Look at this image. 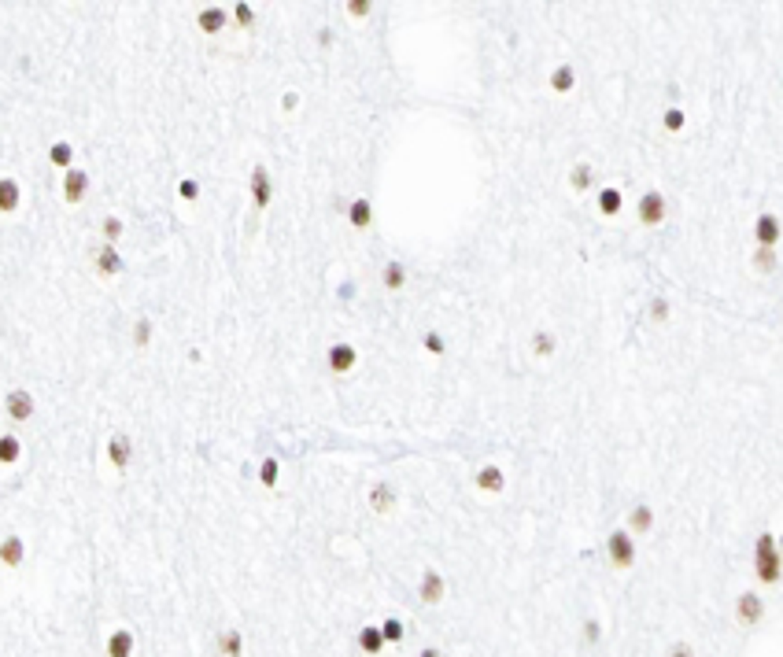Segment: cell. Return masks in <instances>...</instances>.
Returning <instances> with one entry per match:
<instances>
[{
    "label": "cell",
    "instance_id": "9c48e42d",
    "mask_svg": "<svg viewBox=\"0 0 783 657\" xmlns=\"http://www.w3.org/2000/svg\"><path fill=\"white\" fill-rule=\"evenodd\" d=\"M96 270H100L104 277H119L122 273V259L115 251V244H100V248H96Z\"/></svg>",
    "mask_w": 783,
    "mask_h": 657
},
{
    "label": "cell",
    "instance_id": "d6986e66",
    "mask_svg": "<svg viewBox=\"0 0 783 657\" xmlns=\"http://www.w3.org/2000/svg\"><path fill=\"white\" fill-rule=\"evenodd\" d=\"M48 162H52V167H63V170H74V148L67 141H56L48 148Z\"/></svg>",
    "mask_w": 783,
    "mask_h": 657
},
{
    "label": "cell",
    "instance_id": "8fae6325",
    "mask_svg": "<svg viewBox=\"0 0 783 657\" xmlns=\"http://www.w3.org/2000/svg\"><path fill=\"white\" fill-rule=\"evenodd\" d=\"M392 506H396V487H392L388 480H377L370 487V510H377V514H388Z\"/></svg>",
    "mask_w": 783,
    "mask_h": 657
},
{
    "label": "cell",
    "instance_id": "7c38bea8",
    "mask_svg": "<svg viewBox=\"0 0 783 657\" xmlns=\"http://www.w3.org/2000/svg\"><path fill=\"white\" fill-rule=\"evenodd\" d=\"M107 458H111V466H115V469H126L129 458H134V443H129L122 432L111 436V439H107Z\"/></svg>",
    "mask_w": 783,
    "mask_h": 657
},
{
    "label": "cell",
    "instance_id": "ba28073f",
    "mask_svg": "<svg viewBox=\"0 0 783 657\" xmlns=\"http://www.w3.org/2000/svg\"><path fill=\"white\" fill-rule=\"evenodd\" d=\"M325 358H329V369H333V373H348V369L358 362V351L351 348V343H333Z\"/></svg>",
    "mask_w": 783,
    "mask_h": 657
},
{
    "label": "cell",
    "instance_id": "f1b7e54d",
    "mask_svg": "<svg viewBox=\"0 0 783 657\" xmlns=\"http://www.w3.org/2000/svg\"><path fill=\"white\" fill-rule=\"evenodd\" d=\"M403 281H406V270L399 266V262H388V266H384V288L396 292V288H403Z\"/></svg>",
    "mask_w": 783,
    "mask_h": 657
},
{
    "label": "cell",
    "instance_id": "1f68e13d",
    "mask_svg": "<svg viewBox=\"0 0 783 657\" xmlns=\"http://www.w3.org/2000/svg\"><path fill=\"white\" fill-rule=\"evenodd\" d=\"M381 632H384V643H403V624H399V617H388V620L381 624Z\"/></svg>",
    "mask_w": 783,
    "mask_h": 657
},
{
    "label": "cell",
    "instance_id": "ee69618b",
    "mask_svg": "<svg viewBox=\"0 0 783 657\" xmlns=\"http://www.w3.org/2000/svg\"><path fill=\"white\" fill-rule=\"evenodd\" d=\"M779 554H783V547H779Z\"/></svg>",
    "mask_w": 783,
    "mask_h": 657
},
{
    "label": "cell",
    "instance_id": "f35d334b",
    "mask_svg": "<svg viewBox=\"0 0 783 657\" xmlns=\"http://www.w3.org/2000/svg\"><path fill=\"white\" fill-rule=\"evenodd\" d=\"M196 196H200V182L185 177V182H182V200H196Z\"/></svg>",
    "mask_w": 783,
    "mask_h": 657
},
{
    "label": "cell",
    "instance_id": "5b68a950",
    "mask_svg": "<svg viewBox=\"0 0 783 657\" xmlns=\"http://www.w3.org/2000/svg\"><path fill=\"white\" fill-rule=\"evenodd\" d=\"M779 233H783V229H779V218H776V215H761V218L754 222V244H758V248H776Z\"/></svg>",
    "mask_w": 783,
    "mask_h": 657
},
{
    "label": "cell",
    "instance_id": "836d02e7",
    "mask_svg": "<svg viewBox=\"0 0 783 657\" xmlns=\"http://www.w3.org/2000/svg\"><path fill=\"white\" fill-rule=\"evenodd\" d=\"M665 129H669V134H680V129H683V111L680 107L665 111Z\"/></svg>",
    "mask_w": 783,
    "mask_h": 657
},
{
    "label": "cell",
    "instance_id": "83f0119b",
    "mask_svg": "<svg viewBox=\"0 0 783 657\" xmlns=\"http://www.w3.org/2000/svg\"><path fill=\"white\" fill-rule=\"evenodd\" d=\"M754 270L772 273L776 270V248H754Z\"/></svg>",
    "mask_w": 783,
    "mask_h": 657
},
{
    "label": "cell",
    "instance_id": "ffe728a7",
    "mask_svg": "<svg viewBox=\"0 0 783 657\" xmlns=\"http://www.w3.org/2000/svg\"><path fill=\"white\" fill-rule=\"evenodd\" d=\"M218 650H222V657H240L244 653V635L237 628H225L218 635Z\"/></svg>",
    "mask_w": 783,
    "mask_h": 657
},
{
    "label": "cell",
    "instance_id": "74e56055",
    "mask_svg": "<svg viewBox=\"0 0 783 657\" xmlns=\"http://www.w3.org/2000/svg\"><path fill=\"white\" fill-rule=\"evenodd\" d=\"M233 8H237V23H240L244 30H248V26L255 23V11H252L248 4H233Z\"/></svg>",
    "mask_w": 783,
    "mask_h": 657
},
{
    "label": "cell",
    "instance_id": "ac0fdd59",
    "mask_svg": "<svg viewBox=\"0 0 783 657\" xmlns=\"http://www.w3.org/2000/svg\"><path fill=\"white\" fill-rule=\"evenodd\" d=\"M196 26H200L204 34H222L225 11H222V8H204V11H200V19H196Z\"/></svg>",
    "mask_w": 783,
    "mask_h": 657
},
{
    "label": "cell",
    "instance_id": "4dcf8cb0",
    "mask_svg": "<svg viewBox=\"0 0 783 657\" xmlns=\"http://www.w3.org/2000/svg\"><path fill=\"white\" fill-rule=\"evenodd\" d=\"M277 473H281V469H277V458H263V466H259V480H263L266 487H273Z\"/></svg>",
    "mask_w": 783,
    "mask_h": 657
},
{
    "label": "cell",
    "instance_id": "e575fe53",
    "mask_svg": "<svg viewBox=\"0 0 783 657\" xmlns=\"http://www.w3.org/2000/svg\"><path fill=\"white\" fill-rule=\"evenodd\" d=\"M134 340H137V348H144V343L152 340V321H148V318H141V321H137V328H134Z\"/></svg>",
    "mask_w": 783,
    "mask_h": 657
},
{
    "label": "cell",
    "instance_id": "cb8c5ba5",
    "mask_svg": "<svg viewBox=\"0 0 783 657\" xmlns=\"http://www.w3.org/2000/svg\"><path fill=\"white\" fill-rule=\"evenodd\" d=\"M573 85H577V71L569 67V63L554 67V74H551V89H554V93H569Z\"/></svg>",
    "mask_w": 783,
    "mask_h": 657
},
{
    "label": "cell",
    "instance_id": "8992f818",
    "mask_svg": "<svg viewBox=\"0 0 783 657\" xmlns=\"http://www.w3.org/2000/svg\"><path fill=\"white\" fill-rule=\"evenodd\" d=\"M89 192V174L86 170H67V177H63V200L67 203H81Z\"/></svg>",
    "mask_w": 783,
    "mask_h": 657
},
{
    "label": "cell",
    "instance_id": "d6a6232c",
    "mask_svg": "<svg viewBox=\"0 0 783 657\" xmlns=\"http://www.w3.org/2000/svg\"><path fill=\"white\" fill-rule=\"evenodd\" d=\"M421 348H425L429 355H444V351H447V340L440 336V333H425V336H421Z\"/></svg>",
    "mask_w": 783,
    "mask_h": 657
},
{
    "label": "cell",
    "instance_id": "484cf974",
    "mask_svg": "<svg viewBox=\"0 0 783 657\" xmlns=\"http://www.w3.org/2000/svg\"><path fill=\"white\" fill-rule=\"evenodd\" d=\"M0 557H4V565H8V569H15V565L23 562V539H19V535H8V539H4V550H0Z\"/></svg>",
    "mask_w": 783,
    "mask_h": 657
},
{
    "label": "cell",
    "instance_id": "30bf717a",
    "mask_svg": "<svg viewBox=\"0 0 783 657\" xmlns=\"http://www.w3.org/2000/svg\"><path fill=\"white\" fill-rule=\"evenodd\" d=\"M765 617V602L754 595V591H746V595H739V620L746 624V628H754V624Z\"/></svg>",
    "mask_w": 783,
    "mask_h": 657
},
{
    "label": "cell",
    "instance_id": "603a6c76",
    "mask_svg": "<svg viewBox=\"0 0 783 657\" xmlns=\"http://www.w3.org/2000/svg\"><path fill=\"white\" fill-rule=\"evenodd\" d=\"M554 348H558L554 333H547V328H536V333H532V355H536V358H551Z\"/></svg>",
    "mask_w": 783,
    "mask_h": 657
},
{
    "label": "cell",
    "instance_id": "2e32d148",
    "mask_svg": "<svg viewBox=\"0 0 783 657\" xmlns=\"http://www.w3.org/2000/svg\"><path fill=\"white\" fill-rule=\"evenodd\" d=\"M650 528H654V510H650V506H635V510L628 514V532L643 535Z\"/></svg>",
    "mask_w": 783,
    "mask_h": 657
},
{
    "label": "cell",
    "instance_id": "4fadbf2b",
    "mask_svg": "<svg viewBox=\"0 0 783 657\" xmlns=\"http://www.w3.org/2000/svg\"><path fill=\"white\" fill-rule=\"evenodd\" d=\"M8 414H11L15 421H30V414H34V396L23 391V388H15L11 396H8Z\"/></svg>",
    "mask_w": 783,
    "mask_h": 657
},
{
    "label": "cell",
    "instance_id": "b9f144b4",
    "mask_svg": "<svg viewBox=\"0 0 783 657\" xmlns=\"http://www.w3.org/2000/svg\"><path fill=\"white\" fill-rule=\"evenodd\" d=\"M587 639H591V643L599 639V624H595V620H587Z\"/></svg>",
    "mask_w": 783,
    "mask_h": 657
},
{
    "label": "cell",
    "instance_id": "52a82bcc",
    "mask_svg": "<svg viewBox=\"0 0 783 657\" xmlns=\"http://www.w3.org/2000/svg\"><path fill=\"white\" fill-rule=\"evenodd\" d=\"M252 200H255V207H270V200H273V185H270V170L266 167L252 170Z\"/></svg>",
    "mask_w": 783,
    "mask_h": 657
},
{
    "label": "cell",
    "instance_id": "e0dca14e",
    "mask_svg": "<svg viewBox=\"0 0 783 657\" xmlns=\"http://www.w3.org/2000/svg\"><path fill=\"white\" fill-rule=\"evenodd\" d=\"M477 487H481V491H492V495H495V491H502V487H507V480H502V469H499V466H484V469L477 473Z\"/></svg>",
    "mask_w": 783,
    "mask_h": 657
},
{
    "label": "cell",
    "instance_id": "d4e9b609",
    "mask_svg": "<svg viewBox=\"0 0 783 657\" xmlns=\"http://www.w3.org/2000/svg\"><path fill=\"white\" fill-rule=\"evenodd\" d=\"M569 185H573L577 192L591 189V185H595V167H591V162H577L573 174H569Z\"/></svg>",
    "mask_w": 783,
    "mask_h": 657
},
{
    "label": "cell",
    "instance_id": "277c9868",
    "mask_svg": "<svg viewBox=\"0 0 783 657\" xmlns=\"http://www.w3.org/2000/svg\"><path fill=\"white\" fill-rule=\"evenodd\" d=\"M444 591H447V587H444V576H440L436 569L421 572V584H418V598H421V602L440 605V602H444Z\"/></svg>",
    "mask_w": 783,
    "mask_h": 657
},
{
    "label": "cell",
    "instance_id": "4316f807",
    "mask_svg": "<svg viewBox=\"0 0 783 657\" xmlns=\"http://www.w3.org/2000/svg\"><path fill=\"white\" fill-rule=\"evenodd\" d=\"M15 207H19V189H15V182H0V211L11 215Z\"/></svg>",
    "mask_w": 783,
    "mask_h": 657
},
{
    "label": "cell",
    "instance_id": "3957f363",
    "mask_svg": "<svg viewBox=\"0 0 783 657\" xmlns=\"http://www.w3.org/2000/svg\"><path fill=\"white\" fill-rule=\"evenodd\" d=\"M635 215H640L643 225H661L665 222V192L650 189L640 196V207H635Z\"/></svg>",
    "mask_w": 783,
    "mask_h": 657
},
{
    "label": "cell",
    "instance_id": "f546056e",
    "mask_svg": "<svg viewBox=\"0 0 783 657\" xmlns=\"http://www.w3.org/2000/svg\"><path fill=\"white\" fill-rule=\"evenodd\" d=\"M15 458H19V439L15 436H0V462H15Z\"/></svg>",
    "mask_w": 783,
    "mask_h": 657
},
{
    "label": "cell",
    "instance_id": "7402d4cb",
    "mask_svg": "<svg viewBox=\"0 0 783 657\" xmlns=\"http://www.w3.org/2000/svg\"><path fill=\"white\" fill-rule=\"evenodd\" d=\"M358 646H363L370 657H373V653H381V646H384V632L377 628V624H370V628L358 632Z\"/></svg>",
    "mask_w": 783,
    "mask_h": 657
},
{
    "label": "cell",
    "instance_id": "7a4b0ae2",
    "mask_svg": "<svg viewBox=\"0 0 783 657\" xmlns=\"http://www.w3.org/2000/svg\"><path fill=\"white\" fill-rule=\"evenodd\" d=\"M606 554H610V562H613L617 569H632V565H635V539H632L625 528L610 532V539H606Z\"/></svg>",
    "mask_w": 783,
    "mask_h": 657
},
{
    "label": "cell",
    "instance_id": "8d00e7d4",
    "mask_svg": "<svg viewBox=\"0 0 783 657\" xmlns=\"http://www.w3.org/2000/svg\"><path fill=\"white\" fill-rule=\"evenodd\" d=\"M665 318H669V303L658 295V300H650V321H665Z\"/></svg>",
    "mask_w": 783,
    "mask_h": 657
},
{
    "label": "cell",
    "instance_id": "5bb4252c",
    "mask_svg": "<svg viewBox=\"0 0 783 657\" xmlns=\"http://www.w3.org/2000/svg\"><path fill=\"white\" fill-rule=\"evenodd\" d=\"M107 657H134V632H129V628L111 632V639H107Z\"/></svg>",
    "mask_w": 783,
    "mask_h": 657
},
{
    "label": "cell",
    "instance_id": "6da1fadb",
    "mask_svg": "<svg viewBox=\"0 0 783 657\" xmlns=\"http://www.w3.org/2000/svg\"><path fill=\"white\" fill-rule=\"evenodd\" d=\"M754 572L761 584H779V576H783V554L776 547V535H769V532L758 535V543H754Z\"/></svg>",
    "mask_w": 783,
    "mask_h": 657
},
{
    "label": "cell",
    "instance_id": "ab89813d",
    "mask_svg": "<svg viewBox=\"0 0 783 657\" xmlns=\"http://www.w3.org/2000/svg\"><path fill=\"white\" fill-rule=\"evenodd\" d=\"M348 11L355 15V19H363V15H370V4H366V0H351Z\"/></svg>",
    "mask_w": 783,
    "mask_h": 657
},
{
    "label": "cell",
    "instance_id": "44dd1931",
    "mask_svg": "<svg viewBox=\"0 0 783 657\" xmlns=\"http://www.w3.org/2000/svg\"><path fill=\"white\" fill-rule=\"evenodd\" d=\"M621 203H625V196H621V189H613V185H606V189H599V211L602 215H617L621 211Z\"/></svg>",
    "mask_w": 783,
    "mask_h": 657
},
{
    "label": "cell",
    "instance_id": "7bdbcfd3",
    "mask_svg": "<svg viewBox=\"0 0 783 657\" xmlns=\"http://www.w3.org/2000/svg\"><path fill=\"white\" fill-rule=\"evenodd\" d=\"M418 657H440V650H421Z\"/></svg>",
    "mask_w": 783,
    "mask_h": 657
},
{
    "label": "cell",
    "instance_id": "60d3db41",
    "mask_svg": "<svg viewBox=\"0 0 783 657\" xmlns=\"http://www.w3.org/2000/svg\"><path fill=\"white\" fill-rule=\"evenodd\" d=\"M669 657H695V650H691V643H676L669 650Z\"/></svg>",
    "mask_w": 783,
    "mask_h": 657
},
{
    "label": "cell",
    "instance_id": "d590c367",
    "mask_svg": "<svg viewBox=\"0 0 783 657\" xmlns=\"http://www.w3.org/2000/svg\"><path fill=\"white\" fill-rule=\"evenodd\" d=\"M104 237H107V244H115L122 237V218H107L104 222Z\"/></svg>",
    "mask_w": 783,
    "mask_h": 657
},
{
    "label": "cell",
    "instance_id": "9a60e30c",
    "mask_svg": "<svg viewBox=\"0 0 783 657\" xmlns=\"http://www.w3.org/2000/svg\"><path fill=\"white\" fill-rule=\"evenodd\" d=\"M348 222H351L355 229H366V225L373 222V207H370V200H366V196H358V200H351V207H348Z\"/></svg>",
    "mask_w": 783,
    "mask_h": 657
}]
</instances>
